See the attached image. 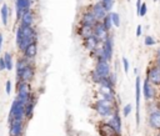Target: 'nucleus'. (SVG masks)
Masks as SVG:
<instances>
[{"label": "nucleus", "instance_id": "nucleus-1", "mask_svg": "<svg viewBox=\"0 0 160 136\" xmlns=\"http://www.w3.org/2000/svg\"><path fill=\"white\" fill-rule=\"evenodd\" d=\"M25 121V104L19 99H15L11 102L9 111V122L10 121Z\"/></svg>", "mask_w": 160, "mask_h": 136}, {"label": "nucleus", "instance_id": "nucleus-2", "mask_svg": "<svg viewBox=\"0 0 160 136\" xmlns=\"http://www.w3.org/2000/svg\"><path fill=\"white\" fill-rule=\"evenodd\" d=\"M16 94H18L16 99H19L21 102L26 104L30 100L31 95H32L30 84L25 82V81H18V84H16Z\"/></svg>", "mask_w": 160, "mask_h": 136}, {"label": "nucleus", "instance_id": "nucleus-3", "mask_svg": "<svg viewBox=\"0 0 160 136\" xmlns=\"http://www.w3.org/2000/svg\"><path fill=\"white\" fill-rule=\"evenodd\" d=\"M140 94H141L140 76L136 75L135 77V122H136V126H139L140 124Z\"/></svg>", "mask_w": 160, "mask_h": 136}, {"label": "nucleus", "instance_id": "nucleus-4", "mask_svg": "<svg viewBox=\"0 0 160 136\" xmlns=\"http://www.w3.org/2000/svg\"><path fill=\"white\" fill-rule=\"evenodd\" d=\"M146 79L154 86H160V69L155 64H152L151 66H149V69L146 71Z\"/></svg>", "mask_w": 160, "mask_h": 136}, {"label": "nucleus", "instance_id": "nucleus-5", "mask_svg": "<svg viewBox=\"0 0 160 136\" xmlns=\"http://www.w3.org/2000/svg\"><path fill=\"white\" fill-rule=\"evenodd\" d=\"M101 51L106 61H111L112 59V51H114V40L112 36H109L105 41L101 42Z\"/></svg>", "mask_w": 160, "mask_h": 136}, {"label": "nucleus", "instance_id": "nucleus-6", "mask_svg": "<svg viewBox=\"0 0 160 136\" xmlns=\"http://www.w3.org/2000/svg\"><path fill=\"white\" fill-rule=\"evenodd\" d=\"M94 70H95L102 79H104V77H108V76L111 74L109 61H106V60H98V61L95 62Z\"/></svg>", "mask_w": 160, "mask_h": 136}, {"label": "nucleus", "instance_id": "nucleus-7", "mask_svg": "<svg viewBox=\"0 0 160 136\" xmlns=\"http://www.w3.org/2000/svg\"><path fill=\"white\" fill-rule=\"evenodd\" d=\"M34 77H35V66L30 62V64H28V65L25 66V69H24L22 72L20 74L18 81H25V82H29V84H30V82L34 80Z\"/></svg>", "mask_w": 160, "mask_h": 136}, {"label": "nucleus", "instance_id": "nucleus-8", "mask_svg": "<svg viewBox=\"0 0 160 136\" xmlns=\"http://www.w3.org/2000/svg\"><path fill=\"white\" fill-rule=\"evenodd\" d=\"M15 1V11H16V20L19 21L22 12L31 10V0H14Z\"/></svg>", "mask_w": 160, "mask_h": 136}, {"label": "nucleus", "instance_id": "nucleus-9", "mask_svg": "<svg viewBox=\"0 0 160 136\" xmlns=\"http://www.w3.org/2000/svg\"><path fill=\"white\" fill-rule=\"evenodd\" d=\"M94 36L99 40V42L101 44L102 41H105L109 36H110V31H108L105 27H104V25L101 24V21H99L95 26H94Z\"/></svg>", "mask_w": 160, "mask_h": 136}, {"label": "nucleus", "instance_id": "nucleus-10", "mask_svg": "<svg viewBox=\"0 0 160 136\" xmlns=\"http://www.w3.org/2000/svg\"><path fill=\"white\" fill-rule=\"evenodd\" d=\"M98 86H99L98 92H99L100 95H102L105 99H109V100L116 101V92H115V87L109 86V85H98Z\"/></svg>", "mask_w": 160, "mask_h": 136}, {"label": "nucleus", "instance_id": "nucleus-11", "mask_svg": "<svg viewBox=\"0 0 160 136\" xmlns=\"http://www.w3.org/2000/svg\"><path fill=\"white\" fill-rule=\"evenodd\" d=\"M141 92H142L145 100H152V99L155 97V89H154V85H152L148 79H145L144 82H142Z\"/></svg>", "mask_w": 160, "mask_h": 136}, {"label": "nucleus", "instance_id": "nucleus-12", "mask_svg": "<svg viewBox=\"0 0 160 136\" xmlns=\"http://www.w3.org/2000/svg\"><path fill=\"white\" fill-rule=\"evenodd\" d=\"M98 131L100 136H119L115 130L112 129V126L109 124V121H102L99 124L98 126Z\"/></svg>", "mask_w": 160, "mask_h": 136}, {"label": "nucleus", "instance_id": "nucleus-13", "mask_svg": "<svg viewBox=\"0 0 160 136\" xmlns=\"http://www.w3.org/2000/svg\"><path fill=\"white\" fill-rule=\"evenodd\" d=\"M90 10H91V12L94 14V16L96 17L98 21H101V20L108 15V11L104 9V6L101 5L100 1H96L95 4H92Z\"/></svg>", "mask_w": 160, "mask_h": 136}, {"label": "nucleus", "instance_id": "nucleus-14", "mask_svg": "<svg viewBox=\"0 0 160 136\" xmlns=\"http://www.w3.org/2000/svg\"><path fill=\"white\" fill-rule=\"evenodd\" d=\"M91 107H92V109H94V111H95L99 116H101V117H111V116H112V114L116 111V110H112V109L105 107V106H102V105H100V104H98V102H94Z\"/></svg>", "mask_w": 160, "mask_h": 136}, {"label": "nucleus", "instance_id": "nucleus-15", "mask_svg": "<svg viewBox=\"0 0 160 136\" xmlns=\"http://www.w3.org/2000/svg\"><path fill=\"white\" fill-rule=\"evenodd\" d=\"M99 21L96 20V17L94 16V14L91 12V10H88L85 12L81 14V17H80V24L82 25H89V26H95Z\"/></svg>", "mask_w": 160, "mask_h": 136}, {"label": "nucleus", "instance_id": "nucleus-16", "mask_svg": "<svg viewBox=\"0 0 160 136\" xmlns=\"http://www.w3.org/2000/svg\"><path fill=\"white\" fill-rule=\"evenodd\" d=\"M24 132V121H10V136H21Z\"/></svg>", "mask_w": 160, "mask_h": 136}, {"label": "nucleus", "instance_id": "nucleus-17", "mask_svg": "<svg viewBox=\"0 0 160 136\" xmlns=\"http://www.w3.org/2000/svg\"><path fill=\"white\" fill-rule=\"evenodd\" d=\"M109 124L112 126V129L115 130V132H116L119 136H121V117H120L119 110H116V111L112 114V116H111L110 120H109Z\"/></svg>", "mask_w": 160, "mask_h": 136}, {"label": "nucleus", "instance_id": "nucleus-18", "mask_svg": "<svg viewBox=\"0 0 160 136\" xmlns=\"http://www.w3.org/2000/svg\"><path fill=\"white\" fill-rule=\"evenodd\" d=\"M148 122H149V125H150L151 129L160 131V111H159V110L151 111V112L149 114Z\"/></svg>", "mask_w": 160, "mask_h": 136}, {"label": "nucleus", "instance_id": "nucleus-19", "mask_svg": "<svg viewBox=\"0 0 160 136\" xmlns=\"http://www.w3.org/2000/svg\"><path fill=\"white\" fill-rule=\"evenodd\" d=\"M34 21H35L34 12L31 10H28V11L22 12V15L19 20V25H21V26H34Z\"/></svg>", "mask_w": 160, "mask_h": 136}, {"label": "nucleus", "instance_id": "nucleus-20", "mask_svg": "<svg viewBox=\"0 0 160 136\" xmlns=\"http://www.w3.org/2000/svg\"><path fill=\"white\" fill-rule=\"evenodd\" d=\"M22 54V56L24 57H26L28 60H34L35 59V56L38 55V42L35 41V42H31L30 45H28L26 47H25V50L21 52Z\"/></svg>", "mask_w": 160, "mask_h": 136}, {"label": "nucleus", "instance_id": "nucleus-21", "mask_svg": "<svg viewBox=\"0 0 160 136\" xmlns=\"http://www.w3.org/2000/svg\"><path fill=\"white\" fill-rule=\"evenodd\" d=\"M82 45H84V47H85L88 51H90V54H91L92 51H95V50L100 46V42H99V40L92 35V36H90V37L82 40Z\"/></svg>", "mask_w": 160, "mask_h": 136}, {"label": "nucleus", "instance_id": "nucleus-22", "mask_svg": "<svg viewBox=\"0 0 160 136\" xmlns=\"http://www.w3.org/2000/svg\"><path fill=\"white\" fill-rule=\"evenodd\" d=\"M78 35L82 40H85V39H88V37H90V36L94 35V27L92 26H89V25L80 24L79 25V29H78Z\"/></svg>", "mask_w": 160, "mask_h": 136}, {"label": "nucleus", "instance_id": "nucleus-23", "mask_svg": "<svg viewBox=\"0 0 160 136\" xmlns=\"http://www.w3.org/2000/svg\"><path fill=\"white\" fill-rule=\"evenodd\" d=\"M28 64H30V60H28L26 57H24V56H21V57H19V59H18V61H16V64H15V71H16V79H19V76H20V74L22 72V70L25 69V66H26Z\"/></svg>", "mask_w": 160, "mask_h": 136}, {"label": "nucleus", "instance_id": "nucleus-24", "mask_svg": "<svg viewBox=\"0 0 160 136\" xmlns=\"http://www.w3.org/2000/svg\"><path fill=\"white\" fill-rule=\"evenodd\" d=\"M0 16H1V22L2 25H8L9 24V6L4 2L1 5V9H0Z\"/></svg>", "mask_w": 160, "mask_h": 136}, {"label": "nucleus", "instance_id": "nucleus-25", "mask_svg": "<svg viewBox=\"0 0 160 136\" xmlns=\"http://www.w3.org/2000/svg\"><path fill=\"white\" fill-rule=\"evenodd\" d=\"M2 56H4V60H5V66H6V70H8V71L12 70V67H14V61H12V55H11V52L6 51V52H5Z\"/></svg>", "mask_w": 160, "mask_h": 136}, {"label": "nucleus", "instance_id": "nucleus-26", "mask_svg": "<svg viewBox=\"0 0 160 136\" xmlns=\"http://www.w3.org/2000/svg\"><path fill=\"white\" fill-rule=\"evenodd\" d=\"M101 24L104 25V27L108 30V31H111V29L114 27V25H112V20H111V17H110V14L108 12V15L101 20Z\"/></svg>", "mask_w": 160, "mask_h": 136}, {"label": "nucleus", "instance_id": "nucleus-27", "mask_svg": "<svg viewBox=\"0 0 160 136\" xmlns=\"http://www.w3.org/2000/svg\"><path fill=\"white\" fill-rule=\"evenodd\" d=\"M109 14H110V17L112 20L114 27H120V15L118 12H115V11H110Z\"/></svg>", "mask_w": 160, "mask_h": 136}, {"label": "nucleus", "instance_id": "nucleus-28", "mask_svg": "<svg viewBox=\"0 0 160 136\" xmlns=\"http://www.w3.org/2000/svg\"><path fill=\"white\" fill-rule=\"evenodd\" d=\"M90 80L94 82V84H96V85H100V82H101V80H102V77L92 69L91 71H90Z\"/></svg>", "mask_w": 160, "mask_h": 136}, {"label": "nucleus", "instance_id": "nucleus-29", "mask_svg": "<svg viewBox=\"0 0 160 136\" xmlns=\"http://www.w3.org/2000/svg\"><path fill=\"white\" fill-rule=\"evenodd\" d=\"M99 1L101 2V5L104 6V9H105L108 12L112 11V7H114V2H115V0H99Z\"/></svg>", "mask_w": 160, "mask_h": 136}, {"label": "nucleus", "instance_id": "nucleus-30", "mask_svg": "<svg viewBox=\"0 0 160 136\" xmlns=\"http://www.w3.org/2000/svg\"><path fill=\"white\" fill-rule=\"evenodd\" d=\"M131 110H132L131 104H126V105L124 106V109H122V116H124V117H128V116L130 115Z\"/></svg>", "mask_w": 160, "mask_h": 136}, {"label": "nucleus", "instance_id": "nucleus-31", "mask_svg": "<svg viewBox=\"0 0 160 136\" xmlns=\"http://www.w3.org/2000/svg\"><path fill=\"white\" fill-rule=\"evenodd\" d=\"M146 12H148V6H146V4L145 2H142L141 4V6H140V11H139V15L138 16H145L146 15Z\"/></svg>", "mask_w": 160, "mask_h": 136}, {"label": "nucleus", "instance_id": "nucleus-32", "mask_svg": "<svg viewBox=\"0 0 160 136\" xmlns=\"http://www.w3.org/2000/svg\"><path fill=\"white\" fill-rule=\"evenodd\" d=\"M144 44H145L146 46H152V45L155 44V39H154L152 36H146L145 40H144Z\"/></svg>", "mask_w": 160, "mask_h": 136}, {"label": "nucleus", "instance_id": "nucleus-33", "mask_svg": "<svg viewBox=\"0 0 160 136\" xmlns=\"http://www.w3.org/2000/svg\"><path fill=\"white\" fill-rule=\"evenodd\" d=\"M121 61H122V66H124V71L128 74L129 72V61H128V59L126 57H122L121 59Z\"/></svg>", "mask_w": 160, "mask_h": 136}, {"label": "nucleus", "instance_id": "nucleus-34", "mask_svg": "<svg viewBox=\"0 0 160 136\" xmlns=\"http://www.w3.org/2000/svg\"><path fill=\"white\" fill-rule=\"evenodd\" d=\"M5 91H6L8 95L11 94V81H10V80H8V81L5 82Z\"/></svg>", "mask_w": 160, "mask_h": 136}, {"label": "nucleus", "instance_id": "nucleus-35", "mask_svg": "<svg viewBox=\"0 0 160 136\" xmlns=\"http://www.w3.org/2000/svg\"><path fill=\"white\" fill-rule=\"evenodd\" d=\"M6 70V66H5V60H4V56L0 57V71H4Z\"/></svg>", "mask_w": 160, "mask_h": 136}, {"label": "nucleus", "instance_id": "nucleus-36", "mask_svg": "<svg viewBox=\"0 0 160 136\" xmlns=\"http://www.w3.org/2000/svg\"><path fill=\"white\" fill-rule=\"evenodd\" d=\"M141 34H142V26H141V25H138V26H136V32H135L136 37H140Z\"/></svg>", "mask_w": 160, "mask_h": 136}, {"label": "nucleus", "instance_id": "nucleus-37", "mask_svg": "<svg viewBox=\"0 0 160 136\" xmlns=\"http://www.w3.org/2000/svg\"><path fill=\"white\" fill-rule=\"evenodd\" d=\"M142 1L141 0H136V15H139V11H140V6H141Z\"/></svg>", "mask_w": 160, "mask_h": 136}, {"label": "nucleus", "instance_id": "nucleus-38", "mask_svg": "<svg viewBox=\"0 0 160 136\" xmlns=\"http://www.w3.org/2000/svg\"><path fill=\"white\" fill-rule=\"evenodd\" d=\"M154 64H155V65H156V66L160 69V56H156V57H155V61H154Z\"/></svg>", "mask_w": 160, "mask_h": 136}, {"label": "nucleus", "instance_id": "nucleus-39", "mask_svg": "<svg viewBox=\"0 0 160 136\" xmlns=\"http://www.w3.org/2000/svg\"><path fill=\"white\" fill-rule=\"evenodd\" d=\"M2 41H4V39H2V35L0 34V42H2Z\"/></svg>", "mask_w": 160, "mask_h": 136}, {"label": "nucleus", "instance_id": "nucleus-40", "mask_svg": "<svg viewBox=\"0 0 160 136\" xmlns=\"http://www.w3.org/2000/svg\"><path fill=\"white\" fill-rule=\"evenodd\" d=\"M156 56H160V49L156 51Z\"/></svg>", "mask_w": 160, "mask_h": 136}, {"label": "nucleus", "instance_id": "nucleus-41", "mask_svg": "<svg viewBox=\"0 0 160 136\" xmlns=\"http://www.w3.org/2000/svg\"><path fill=\"white\" fill-rule=\"evenodd\" d=\"M158 136H160V132H159V135H158Z\"/></svg>", "mask_w": 160, "mask_h": 136}, {"label": "nucleus", "instance_id": "nucleus-42", "mask_svg": "<svg viewBox=\"0 0 160 136\" xmlns=\"http://www.w3.org/2000/svg\"><path fill=\"white\" fill-rule=\"evenodd\" d=\"M154 1H158V0H154Z\"/></svg>", "mask_w": 160, "mask_h": 136}, {"label": "nucleus", "instance_id": "nucleus-43", "mask_svg": "<svg viewBox=\"0 0 160 136\" xmlns=\"http://www.w3.org/2000/svg\"><path fill=\"white\" fill-rule=\"evenodd\" d=\"M1 1H2V0H0V2H1Z\"/></svg>", "mask_w": 160, "mask_h": 136}]
</instances>
